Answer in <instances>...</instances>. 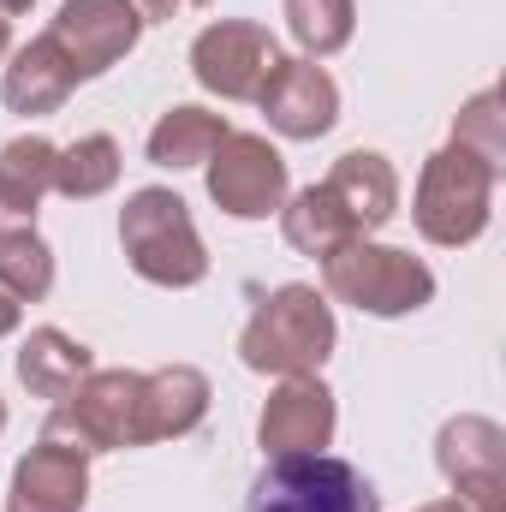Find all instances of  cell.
<instances>
[{"label":"cell","instance_id":"cell-22","mask_svg":"<svg viewBox=\"0 0 506 512\" xmlns=\"http://www.w3.org/2000/svg\"><path fill=\"white\" fill-rule=\"evenodd\" d=\"M280 12H286L292 42L304 48V60L340 54V48L352 42V30H358V6H352V0H286Z\"/></svg>","mask_w":506,"mask_h":512},{"label":"cell","instance_id":"cell-18","mask_svg":"<svg viewBox=\"0 0 506 512\" xmlns=\"http://www.w3.org/2000/svg\"><path fill=\"white\" fill-rule=\"evenodd\" d=\"M90 370H96L90 346L72 340L66 328H30V340L18 346V382L30 387L36 399H66Z\"/></svg>","mask_w":506,"mask_h":512},{"label":"cell","instance_id":"cell-28","mask_svg":"<svg viewBox=\"0 0 506 512\" xmlns=\"http://www.w3.org/2000/svg\"><path fill=\"white\" fill-rule=\"evenodd\" d=\"M0 429H6V399H0Z\"/></svg>","mask_w":506,"mask_h":512},{"label":"cell","instance_id":"cell-17","mask_svg":"<svg viewBox=\"0 0 506 512\" xmlns=\"http://www.w3.org/2000/svg\"><path fill=\"white\" fill-rule=\"evenodd\" d=\"M209 417V376L191 364H167L143 376V447L179 441Z\"/></svg>","mask_w":506,"mask_h":512},{"label":"cell","instance_id":"cell-7","mask_svg":"<svg viewBox=\"0 0 506 512\" xmlns=\"http://www.w3.org/2000/svg\"><path fill=\"white\" fill-rule=\"evenodd\" d=\"M203 167H209V203L221 215H233V221H268L292 197L286 155L256 131H227L221 149Z\"/></svg>","mask_w":506,"mask_h":512},{"label":"cell","instance_id":"cell-29","mask_svg":"<svg viewBox=\"0 0 506 512\" xmlns=\"http://www.w3.org/2000/svg\"><path fill=\"white\" fill-rule=\"evenodd\" d=\"M417 512H423V507H417Z\"/></svg>","mask_w":506,"mask_h":512},{"label":"cell","instance_id":"cell-4","mask_svg":"<svg viewBox=\"0 0 506 512\" xmlns=\"http://www.w3.org/2000/svg\"><path fill=\"white\" fill-rule=\"evenodd\" d=\"M322 286H328L340 304H352V310H364V316H381V322L435 304V274H429V262L411 256V251H399V245H376V239H346L340 251L322 256Z\"/></svg>","mask_w":506,"mask_h":512},{"label":"cell","instance_id":"cell-10","mask_svg":"<svg viewBox=\"0 0 506 512\" xmlns=\"http://www.w3.org/2000/svg\"><path fill=\"white\" fill-rule=\"evenodd\" d=\"M48 36H54V42H60V54L72 60L78 84H90V78L114 72L131 48H137L143 18H137V6H131V0H60V12H54Z\"/></svg>","mask_w":506,"mask_h":512},{"label":"cell","instance_id":"cell-15","mask_svg":"<svg viewBox=\"0 0 506 512\" xmlns=\"http://www.w3.org/2000/svg\"><path fill=\"white\" fill-rule=\"evenodd\" d=\"M72 90H78V72H72V60L60 54V42H54L48 30H42L36 42H24L18 54H6L0 96H6V108H12V114H24V120L60 114Z\"/></svg>","mask_w":506,"mask_h":512},{"label":"cell","instance_id":"cell-1","mask_svg":"<svg viewBox=\"0 0 506 512\" xmlns=\"http://www.w3.org/2000/svg\"><path fill=\"white\" fill-rule=\"evenodd\" d=\"M334 304L316 286H274L239 334V358L256 376H316L334 358Z\"/></svg>","mask_w":506,"mask_h":512},{"label":"cell","instance_id":"cell-6","mask_svg":"<svg viewBox=\"0 0 506 512\" xmlns=\"http://www.w3.org/2000/svg\"><path fill=\"white\" fill-rule=\"evenodd\" d=\"M245 512H381V495L358 465L334 453H304L268 459L245 495Z\"/></svg>","mask_w":506,"mask_h":512},{"label":"cell","instance_id":"cell-8","mask_svg":"<svg viewBox=\"0 0 506 512\" xmlns=\"http://www.w3.org/2000/svg\"><path fill=\"white\" fill-rule=\"evenodd\" d=\"M280 60V42L251 18H215L191 42V78L221 102H256Z\"/></svg>","mask_w":506,"mask_h":512},{"label":"cell","instance_id":"cell-27","mask_svg":"<svg viewBox=\"0 0 506 512\" xmlns=\"http://www.w3.org/2000/svg\"><path fill=\"white\" fill-rule=\"evenodd\" d=\"M6 54H12V24L0 18V66H6Z\"/></svg>","mask_w":506,"mask_h":512},{"label":"cell","instance_id":"cell-23","mask_svg":"<svg viewBox=\"0 0 506 512\" xmlns=\"http://www.w3.org/2000/svg\"><path fill=\"white\" fill-rule=\"evenodd\" d=\"M453 143L471 149L477 161H489L495 173L506 167V114H501V90H477L459 120H453Z\"/></svg>","mask_w":506,"mask_h":512},{"label":"cell","instance_id":"cell-16","mask_svg":"<svg viewBox=\"0 0 506 512\" xmlns=\"http://www.w3.org/2000/svg\"><path fill=\"white\" fill-rule=\"evenodd\" d=\"M322 185L334 191V203L346 209V221L358 227V239H370L376 227H387L399 215V173L376 149H346Z\"/></svg>","mask_w":506,"mask_h":512},{"label":"cell","instance_id":"cell-11","mask_svg":"<svg viewBox=\"0 0 506 512\" xmlns=\"http://www.w3.org/2000/svg\"><path fill=\"white\" fill-rule=\"evenodd\" d=\"M334 423H340L334 387L322 376H286L256 417V447L268 459H304V453H322L334 441Z\"/></svg>","mask_w":506,"mask_h":512},{"label":"cell","instance_id":"cell-5","mask_svg":"<svg viewBox=\"0 0 506 512\" xmlns=\"http://www.w3.org/2000/svg\"><path fill=\"white\" fill-rule=\"evenodd\" d=\"M42 441L78 447L90 459L143 447V370H90L66 399H54Z\"/></svg>","mask_w":506,"mask_h":512},{"label":"cell","instance_id":"cell-3","mask_svg":"<svg viewBox=\"0 0 506 512\" xmlns=\"http://www.w3.org/2000/svg\"><path fill=\"white\" fill-rule=\"evenodd\" d=\"M495 167L477 161L471 149L447 143L423 161L417 173V197H411V221L429 245L441 251H465L489 233V215H495Z\"/></svg>","mask_w":506,"mask_h":512},{"label":"cell","instance_id":"cell-2","mask_svg":"<svg viewBox=\"0 0 506 512\" xmlns=\"http://www.w3.org/2000/svg\"><path fill=\"white\" fill-rule=\"evenodd\" d=\"M120 251H126L137 280L167 286V292H191L209 280V251H203V233L191 221V203L167 185H143L126 197Z\"/></svg>","mask_w":506,"mask_h":512},{"label":"cell","instance_id":"cell-26","mask_svg":"<svg viewBox=\"0 0 506 512\" xmlns=\"http://www.w3.org/2000/svg\"><path fill=\"white\" fill-rule=\"evenodd\" d=\"M36 0H0V18H18V12H30Z\"/></svg>","mask_w":506,"mask_h":512},{"label":"cell","instance_id":"cell-13","mask_svg":"<svg viewBox=\"0 0 506 512\" xmlns=\"http://www.w3.org/2000/svg\"><path fill=\"white\" fill-rule=\"evenodd\" d=\"M84 501H90V453L60 447V441H36L12 465L6 512H84Z\"/></svg>","mask_w":506,"mask_h":512},{"label":"cell","instance_id":"cell-21","mask_svg":"<svg viewBox=\"0 0 506 512\" xmlns=\"http://www.w3.org/2000/svg\"><path fill=\"white\" fill-rule=\"evenodd\" d=\"M114 185H120V143L108 131H90V137L60 149V161H54V191L60 197L90 203V197H108Z\"/></svg>","mask_w":506,"mask_h":512},{"label":"cell","instance_id":"cell-9","mask_svg":"<svg viewBox=\"0 0 506 512\" xmlns=\"http://www.w3.org/2000/svg\"><path fill=\"white\" fill-rule=\"evenodd\" d=\"M435 465L459 501L477 512H506V429L495 417H447L435 435Z\"/></svg>","mask_w":506,"mask_h":512},{"label":"cell","instance_id":"cell-20","mask_svg":"<svg viewBox=\"0 0 506 512\" xmlns=\"http://www.w3.org/2000/svg\"><path fill=\"white\" fill-rule=\"evenodd\" d=\"M280 233H286V245L298 256H322L340 251L346 239H358V227L346 221V209L334 203V191L328 185H304V191H292L286 203H280Z\"/></svg>","mask_w":506,"mask_h":512},{"label":"cell","instance_id":"cell-25","mask_svg":"<svg viewBox=\"0 0 506 512\" xmlns=\"http://www.w3.org/2000/svg\"><path fill=\"white\" fill-rule=\"evenodd\" d=\"M18 316H24V304H18V298H6V292H0V340H6V334H12V328H18Z\"/></svg>","mask_w":506,"mask_h":512},{"label":"cell","instance_id":"cell-12","mask_svg":"<svg viewBox=\"0 0 506 512\" xmlns=\"http://www.w3.org/2000/svg\"><path fill=\"white\" fill-rule=\"evenodd\" d=\"M256 108H262V120L280 131V137L316 143V137H328L334 120H340V84L316 60H280L274 78L262 84Z\"/></svg>","mask_w":506,"mask_h":512},{"label":"cell","instance_id":"cell-19","mask_svg":"<svg viewBox=\"0 0 506 512\" xmlns=\"http://www.w3.org/2000/svg\"><path fill=\"white\" fill-rule=\"evenodd\" d=\"M227 114H215V108H197V102H185V108H167L155 126H149V161L155 167H203L215 149H221V137H227Z\"/></svg>","mask_w":506,"mask_h":512},{"label":"cell","instance_id":"cell-24","mask_svg":"<svg viewBox=\"0 0 506 512\" xmlns=\"http://www.w3.org/2000/svg\"><path fill=\"white\" fill-rule=\"evenodd\" d=\"M54 161H60V149L48 143V137H12L6 149H0V185H12V191H24V197H48L54 191Z\"/></svg>","mask_w":506,"mask_h":512},{"label":"cell","instance_id":"cell-14","mask_svg":"<svg viewBox=\"0 0 506 512\" xmlns=\"http://www.w3.org/2000/svg\"><path fill=\"white\" fill-rule=\"evenodd\" d=\"M36 197L0 185V292L18 304H42L54 292V251L36 233Z\"/></svg>","mask_w":506,"mask_h":512}]
</instances>
